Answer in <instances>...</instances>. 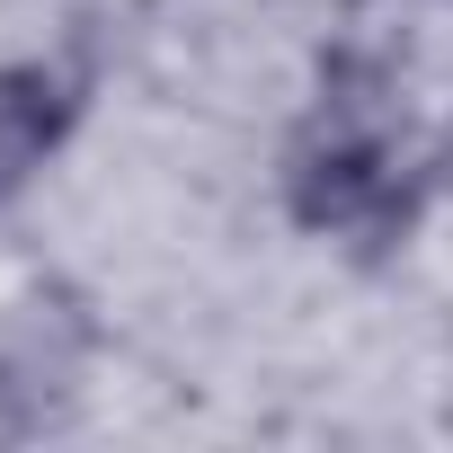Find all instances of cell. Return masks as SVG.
I'll list each match as a JSON object with an SVG mask.
<instances>
[{
	"instance_id": "2",
	"label": "cell",
	"mask_w": 453,
	"mask_h": 453,
	"mask_svg": "<svg viewBox=\"0 0 453 453\" xmlns=\"http://www.w3.org/2000/svg\"><path fill=\"white\" fill-rule=\"evenodd\" d=\"M89 107V72L54 63V54H27V63H0V204H19L45 160L72 142Z\"/></svg>"
},
{
	"instance_id": "1",
	"label": "cell",
	"mask_w": 453,
	"mask_h": 453,
	"mask_svg": "<svg viewBox=\"0 0 453 453\" xmlns=\"http://www.w3.org/2000/svg\"><path fill=\"white\" fill-rule=\"evenodd\" d=\"M285 213L311 241H356L391 250L418 222V160H409V116L382 63L338 54L320 72V98L303 134L285 142Z\"/></svg>"
}]
</instances>
